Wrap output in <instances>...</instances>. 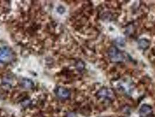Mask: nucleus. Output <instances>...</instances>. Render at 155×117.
I'll use <instances>...</instances> for the list:
<instances>
[{
	"mask_svg": "<svg viewBox=\"0 0 155 117\" xmlns=\"http://www.w3.org/2000/svg\"><path fill=\"white\" fill-rule=\"evenodd\" d=\"M153 111L152 107L148 104H143L139 110V115L141 117H150L152 114Z\"/></svg>",
	"mask_w": 155,
	"mask_h": 117,
	"instance_id": "20e7f679",
	"label": "nucleus"
},
{
	"mask_svg": "<svg viewBox=\"0 0 155 117\" xmlns=\"http://www.w3.org/2000/svg\"><path fill=\"white\" fill-rule=\"evenodd\" d=\"M23 84L24 85V86L26 88H30L32 85H33V83L31 81L29 80H25L23 81Z\"/></svg>",
	"mask_w": 155,
	"mask_h": 117,
	"instance_id": "0eeeda50",
	"label": "nucleus"
},
{
	"mask_svg": "<svg viewBox=\"0 0 155 117\" xmlns=\"http://www.w3.org/2000/svg\"><path fill=\"white\" fill-rule=\"evenodd\" d=\"M13 57V52L9 48L4 46L0 48V63H8L12 60Z\"/></svg>",
	"mask_w": 155,
	"mask_h": 117,
	"instance_id": "f257e3e1",
	"label": "nucleus"
},
{
	"mask_svg": "<svg viewBox=\"0 0 155 117\" xmlns=\"http://www.w3.org/2000/svg\"><path fill=\"white\" fill-rule=\"evenodd\" d=\"M108 56L113 62H120L124 60V55L116 47H112L108 50Z\"/></svg>",
	"mask_w": 155,
	"mask_h": 117,
	"instance_id": "f03ea898",
	"label": "nucleus"
},
{
	"mask_svg": "<svg viewBox=\"0 0 155 117\" xmlns=\"http://www.w3.org/2000/svg\"><path fill=\"white\" fill-rule=\"evenodd\" d=\"M55 93L57 96L61 99H67L70 96L69 90L62 87H57L56 88Z\"/></svg>",
	"mask_w": 155,
	"mask_h": 117,
	"instance_id": "7ed1b4c3",
	"label": "nucleus"
},
{
	"mask_svg": "<svg viewBox=\"0 0 155 117\" xmlns=\"http://www.w3.org/2000/svg\"><path fill=\"white\" fill-rule=\"evenodd\" d=\"M150 45V41L146 39H141L138 41V46L139 48L145 50L149 48Z\"/></svg>",
	"mask_w": 155,
	"mask_h": 117,
	"instance_id": "39448f33",
	"label": "nucleus"
},
{
	"mask_svg": "<svg viewBox=\"0 0 155 117\" xmlns=\"http://www.w3.org/2000/svg\"><path fill=\"white\" fill-rule=\"evenodd\" d=\"M67 117H76V115L73 112H70L67 114Z\"/></svg>",
	"mask_w": 155,
	"mask_h": 117,
	"instance_id": "6e6552de",
	"label": "nucleus"
},
{
	"mask_svg": "<svg viewBox=\"0 0 155 117\" xmlns=\"http://www.w3.org/2000/svg\"><path fill=\"white\" fill-rule=\"evenodd\" d=\"M108 90L107 89H103L102 90H101L99 93V96L100 97H104V98H106V97H108V95H111L110 94L108 93Z\"/></svg>",
	"mask_w": 155,
	"mask_h": 117,
	"instance_id": "423d86ee",
	"label": "nucleus"
}]
</instances>
